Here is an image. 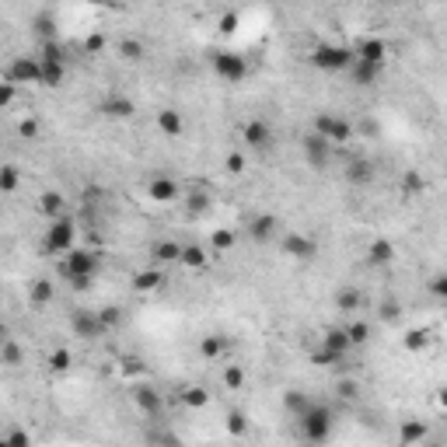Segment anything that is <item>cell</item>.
Returning a JSON list of instances; mask_svg holds the SVG:
<instances>
[{
  "label": "cell",
  "mask_w": 447,
  "mask_h": 447,
  "mask_svg": "<svg viewBox=\"0 0 447 447\" xmlns=\"http://www.w3.org/2000/svg\"><path fill=\"white\" fill-rule=\"evenodd\" d=\"M98 266H101L98 252H91V248H74L70 255H63V262H60V276L70 279V287H74V290H84V287L91 284V276L98 272Z\"/></svg>",
  "instance_id": "6da1fadb"
},
{
  "label": "cell",
  "mask_w": 447,
  "mask_h": 447,
  "mask_svg": "<svg viewBox=\"0 0 447 447\" xmlns=\"http://www.w3.org/2000/svg\"><path fill=\"white\" fill-rule=\"evenodd\" d=\"M301 433H304V440L308 444H325L328 440V433H332V409L328 406H311L304 416H301Z\"/></svg>",
  "instance_id": "7a4b0ae2"
},
{
  "label": "cell",
  "mask_w": 447,
  "mask_h": 447,
  "mask_svg": "<svg viewBox=\"0 0 447 447\" xmlns=\"http://www.w3.org/2000/svg\"><path fill=\"white\" fill-rule=\"evenodd\" d=\"M74 241H77V228H74L70 217H60V220L49 223V231H46V252H52V255H70V252H74Z\"/></svg>",
  "instance_id": "3957f363"
},
{
  "label": "cell",
  "mask_w": 447,
  "mask_h": 447,
  "mask_svg": "<svg viewBox=\"0 0 447 447\" xmlns=\"http://www.w3.org/2000/svg\"><path fill=\"white\" fill-rule=\"evenodd\" d=\"M311 63L318 67V70H346V67H353L357 63V52L350 49V46H318L315 52H311Z\"/></svg>",
  "instance_id": "277c9868"
},
{
  "label": "cell",
  "mask_w": 447,
  "mask_h": 447,
  "mask_svg": "<svg viewBox=\"0 0 447 447\" xmlns=\"http://www.w3.org/2000/svg\"><path fill=\"white\" fill-rule=\"evenodd\" d=\"M315 133L325 137L332 147H335V143H350V140H353V126H350L343 116H328V112H321V116L315 119Z\"/></svg>",
  "instance_id": "5b68a950"
},
{
  "label": "cell",
  "mask_w": 447,
  "mask_h": 447,
  "mask_svg": "<svg viewBox=\"0 0 447 447\" xmlns=\"http://www.w3.org/2000/svg\"><path fill=\"white\" fill-rule=\"evenodd\" d=\"M4 81H11V84H42V60L39 56H18V60L8 67Z\"/></svg>",
  "instance_id": "8992f818"
},
{
  "label": "cell",
  "mask_w": 447,
  "mask_h": 447,
  "mask_svg": "<svg viewBox=\"0 0 447 447\" xmlns=\"http://www.w3.org/2000/svg\"><path fill=\"white\" fill-rule=\"evenodd\" d=\"M213 70L228 81V84H238V81H245L248 77V63L241 60L238 52H217L213 56Z\"/></svg>",
  "instance_id": "52a82bcc"
},
{
  "label": "cell",
  "mask_w": 447,
  "mask_h": 447,
  "mask_svg": "<svg viewBox=\"0 0 447 447\" xmlns=\"http://www.w3.org/2000/svg\"><path fill=\"white\" fill-rule=\"evenodd\" d=\"M301 150H304V157H308V164L315 168V172H321V168L328 164V157H332V143L325 137H318V133H308L301 140Z\"/></svg>",
  "instance_id": "ba28073f"
},
{
  "label": "cell",
  "mask_w": 447,
  "mask_h": 447,
  "mask_svg": "<svg viewBox=\"0 0 447 447\" xmlns=\"http://www.w3.org/2000/svg\"><path fill=\"white\" fill-rule=\"evenodd\" d=\"M133 406L143 413V416H157L161 413V391L154 384H137L133 388Z\"/></svg>",
  "instance_id": "9c48e42d"
},
{
  "label": "cell",
  "mask_w": 447,
  "mask_h": 447,
  "mask_svg": "<svg viewBox=\"0 0 447 447\" xmlns=\"http://www.w3.org/2000/svg\"><path fill=\"white\" fill-rule=\"evenodd\" d=\"M357 60H364V63H370V67H384V60H388V42L384 39H364L360 42V49H357Z\"/></svg>",
  "instance_id": "30bf717a"
},
{
  "label": "cell",
  "mask_w": 447,
  "mask_h": 447,
  "mask_svg": "<svg viewBox=\"0 0 447 447\" xmlns=\"http://www.w3.org/2000/svg\"><path fill=\"white\" fill-rule=\"evenodd\" d=\"M74 332L81 335V339H98V335H105V325H101L98 315L77 311V315H74Z\"/></svg>",
  "instance_id": "8fae6325"
},
{
  "label": "cell",
  "mask_w": 447,
  "mask_h": 447,
  "mask_svg": "<svg viewBox=\"0 0 447 447\" xmlns=\"http://www.w3.org/2000/svg\"><path fill=\"white\" fill-rule=\"evenodd\" d=\"M426 437H430V430H426L423 419H402V426H399V444L402 447H419Z\"/></svg>",
  "instance_id": "7c38bea8"
},
{
  "label": "cell",
  "mask_w": 447,
  "mask_h": 447,
  "mask_svg": "<svg viewBox=\"0 0 447 447\" xmlns=\"http://www.w3.org/2000/svg\"><path fill=\"white\" fill-rule=\"evenodd\" d=\"M279 252H287L290 259H311V255H315V241L304 238V235H284V241H279Z\"/></svg>",
  "instance_id": "4fadbf2b"
},
{
  "label": "cell",
  "mask_w": 447,
  "mask_h": 447,
  "mask_svg": "<svg viewBox=\"0 0 447 447\" xmlns=\"http://www.w3.org/2000/svg\"><path fill=\"white\" fill-rule=\"evenodd\" d=\"M147 196H150L154 203H175V199L182 196V189H179L175 179H154L150 189H147Z\"/></svg>",
  "instance_id": "5bb4252c"
},
{
  "label": "cell",
  "mask_w": 447,
  "mask_h": 447,
  "mask_svg": "<svg viewBox=\"0 0 447 447\" xmlns=\"http://www.w3.org/2000/svg\"><path fill=\"white\" fill-rule=\"evenodd\" d=\"M321 346H325L332 357H339V360H343V357H346V350H350L353 343H350L346 328H328V332L321 335Z\"/></svg>",
  "instance_id": "9a60e30c"
},
{
  "label": "cell",
  "mask_w": 447,
  "mask_h": 447,
  "mask_svg": "<svg viewBox=\"0 0 447 447\" xmlns=\"http://www.w3.org/2000/svg\"><path fill=\"white\" fill-rule=\"evenodd\" d=\"M241 137H245V143H248V147H255V150H262V147H269V143H272V133H269V126H266L262 119H252V123L245 126V133H241Z\"/></svg>",
  "instance_id": "2e32d148"
},
{
  "label": "cell",
  "mask_w": 447,
  "mask_h": 447,
  "mask_svg": "<svg viewBox=\"0 0 447 447\" xmlns=\"http://www.w3.org/2000/svg\"><path fill=\"white\" fill-rule=\"evenodd\" d=\"M56 297V284L52 279H46V276H39V279H32V287H28V301L35 304V308H42V304H49Z\"/></svg>",
  "instance_id": "e0dca14e"
},
{
  "label": "cell",
  "mask_w": 447,
  "mask_h": 447,
  "mask_svg": "<svg viewBox=\"0 0 447 447\" xmlns=\"http://www.w3.org/2000/svg\"><path fill=\"white\" fill-rule=\"evenodd\" d=\"M391 259H395V245H391L388 238L370 241V248H367V262L370 266H391Z\"/></svg>",
  "instance_id": "ac0fdd59"
},
{
  "label": "cell",
  "mask_w": 447,
  "mask_h": 447,
  "mask_svg": "<svg viewBox=\"0 0 447 447\" xmlns=\"http://www.w3.org/2000/svg\"><path fill=\"white\" fill-rule=\"evenodd\" d=\"M157 126H161V133H168V137H182V130H186L182 112H175V108H161V112H157Z\"/></svg>",
  "instance_id": "d6986e66"
},
{
  "label": "cell",
  "mask_w": 447,
  "mask_h": 447,
  "mask_svg": "<svg viewBox=\"0 0 447 447\" xmlns=\"http://www.w3.org/2000/svg\"><path fill=\"white\" fill-rule=\"evenodd\" d=\"M276 235H279V220H276V217L262 213V217L252 220V238H255V241H269V238H276Z\"/></svg>",
  "instance_id": "ffe728a7"
},
{
  "label": "cell",
  "mask_w": 447,
  "mask_h": 447,
  "mask_svg": "<svg viewBox=\"0 0 447 447\" xmlns=\"http://www.w3.org/2000/svg\"><path fill=\"white\" fill-rule=\"evenodd\" d=\"M346 179H350L353 186H367V182L374 179V164H370V161H364V157L350 161V168H346Z\"/></svg>",
  "instance_id": "44dd1931"
},
{
  "label": "cell",
  "mask_w": 447,
  "mask_h": 447,
  "mask_svg": "<svg viewBox=\"0 0 447 447\" xmlns=\"http://www.w3.org/2000/svg\"><path fill=\"white\" fill-rule=\"evenodd\" d=\"M39 210H42L49 220H60V217H63V196L56 192V189L42 192V196H39Z\"/></svg>",
  "instance_id": "7402d4cb"
},
{
  "label": "cell",
  "mask_w": 447,
  "mask_h": 447,
  "mask_svg": "<svg viewBox=\"0 0 447 447\" xmlns=\"http://www.w3.org/2000/svg\"><path fill=\"white\" fill-rule=\"evenodd\" d=\"M311 406H315V402L304 395V391H287V395H284V409H287L290 416H297V419H301Z\"/></svg>",
  "instance_id": "603a6c76"
},
{
  "label": "cell",
  "mask_w": 447,
  "mask_h": 447,
  "mask_svg": "<svg viewBox=\"0 0 447 447\" xmlns=\"http://www.w3.org/2000/svg\"><path fill=\"white\" fill-rule=\"evenodd\" d=\"M105 112H108V116H116V119H130L133 112H137V105H133L130 98H123V95H112V98L105 101Z\"/></svg>",
  "instance_id": "cb8c5ba5"
},
{
  "label": "cell",
  "mask_w": 447,
  "mask_h": 447,
  "mask_svg": "<svg viewBox=\"0 0 447 447\" xmlns=\"http://www.w3.org/2000/svg\"><path fill=\"white\" fill-rule=\"evenodd\" d=\"M182 248H186V245H179V241H172V238L157 241V245H154V259H157V262H182Z\"/></svg>",
  "instance_id": "d4e9b609"
},
{
  "label": "cell",
  "mask_w": 447,
  "mask_h": 447,
  "mask_svg": "<svg viewBox=\"0 0 447 447\" xmlns=\"http://www.w3.org/2000/svg\"><path fill=\"white\" fill-rule=\"evenodd\" d=\"M161 279H164L161 269H140V272L133 276V287L147 294V290H157V287H161Z\"/></svg>",
  "instance_id": "484cf974"
},
{
  "label": "cell",
  "mask_w": 447,
  "mask_h": 447,
  "mask_svg": "<svg viewBox=\"0 0 447 447\" xmlns=\"http://www.w3.org/2000/svg\"><path fill=\"white\" fill-rule=\"evenodd\" d=\"M223 350H228V339H223V335H203L199 353H203L206 360H217V357H223Z\"/></svg>",
  "instance_id": "4316f807"
},
{
  "label": "cell",
  "mask_w": 447,
  "mask_h": 447,
  "mask_svg": "<svg viewBox=\"0 0 447 447\" xmlns=\"http://www.w3.org/2000/svg\"><path fill=\"white\" fill-rule=\"evenodd\" d=\"M63 63H46L42 60V88H60L63 84Z\"/></svg>",
  "instance_id": "83f0119b"
},
{
  "label": "cell",
  "mask_w": 447,
  "mask_h": 447,
  "mask_svg": "<svg viewBox=\"0 0 447 447\" xmlns=\"http://www.w3.org/2000/svg\"><path fill=\"white\" fill-rule=\"evenodd\" d=\"M143 52H147V49H143V42H140V39H123V42H119V56H123L126 63L143 60Z\"/></svg>",
  "instance_id": "f1b7e54d"
},
{
  "label": "cell",
  "mask_w": 447,
  "mask_h": 447,
  "mask_svg": "<svg viewBox=\"0 0 447 447\" xmlns=\"http://www.w3.org/2000/svg\"><path fill=\"white\" fill-rule=\"evenodd\" d=\"M335 308L339 311H357V308H364V294L360 290H339L335 294Z\"/></svg>",
  "instance_id": "f546056e"
},
{
  "label": "cell",
  "mask_w": 447,
  "mask_h": 447,
  "mask_svg": "<svg viewBox=\"0 0 447 447\" xmlns=\"http://www.w3.org/2000/svg\"><path fill=\"white\" fill-rule=\"evenodd\" d=\"M182 402H186L189 409H203V406L210 402V391H206V388H199V384H192V388H186V391H182Z\"/></svg>",
  "instance_id": "4dcf8cb0"
},
{
  "label": "cell",
  "mask_w": 447,
  "mask_h": 447,
  "mask_svg": "<svg viewBox=\"0 0 447 447\" xmlns=\"http://www.w3.org/2000/svg\"><path fill=\"white\" fill-rule=\"evenodd\" d=\"M0 364L4 367H21V346L14 339H4V346H0Z\"/></svg>",
  "instance_id": "1f68e13d"
},
{
  "label": "cell",
  "mask_w": 447,
  "mask_h": 447,
  "mask_svg": "<svg viewBox=\"0 0 447 447\" xmlns=\"http://www.w3.org/2000/svg\"><path fill=\"white\" fill-rule=\"evenodd\" d=\"M182 266H186V269H203V266H206V252H203L199 245H186V248H182Z\"/></svg>",
  "instance_id": "d6a6232c"
},
{
  "label": "cell",
  "mask_w": 447,
  "mask_h": 447,
  "mask_svg": "<svg viewBox=\"0 0 447 447\" xmlns=\"http://www.w3.org/2000/svg\"><path fill=\"white\" fill-rule=\"evenodd\" d=\"M220 381H223V388H241V384H245V370H241L238 364H223Z\"/></svg>",
  "instance_id": "836d02e7"
},
{
  "label": "cell",
  "mask_w": 447,
  "mask_h": 447,
  "mask_svg": "<svg viewBox=\"0 0 447 447\" xmlns=\"http://www.w3.org/2000/svg\"><path fill=\"white\" fill-rule=\"evenodd\" d=\"M223 426H228V433L231 437H245L248 433V419H245V413H228V419H223Z\"/></svg>",
  "instance_id": "e575fe53"
},
{
  "label": "cell",
  "mask_w": 447,
  "mask_h": 447,
  "mask_svg": "<svg viewBox=\"0 0 447 447\" xmlns=\"http://www.w3.org/2000/svg\"><path fill=\"white\" fill-rule=\"evenodd\" d=\"M377 67H370V63H364V60H357L353 63V77H357V84H374L377 81Z\"/></svg>",
  "instance_id": "d590c367"
},
{
  "label": "cell",
  "mask_w": 447,
  "mask_h": 447,
  "mask_svg": "<svg viewBox=\"0 0 447 447\" xmlns=\"http://www.w3.org/2000/svg\"><path fill=\"white\" fill-rule=\"evenodd\" d=\"M14 189H18V168L4 164L0 168V192H14Z\"/></svg>",
  "instance_id": "8d00e7d4"
},
{
  "label": "cell",
  "mask_w": 447,
  "mask_h": 447,
  "mask_svg": "<svg viewBox=\"0 0 447 447\" xmlns=\"http://www.w3.org/2000/svg\"><path fill=\"white\" fill-rule=\"evenodd\" d=\"M346 335H350L353 346H364V343L370 339V325H367V321H353V325L346 328Z\"/></svg>",
  "instance_id": "74e56055"
},
{
  "label": "cell",
  "mask_w": 447,
  "mask_h": 447,
  "mask_svg": "<svg viewBox=\"0 0 447 447\" xmlns=\"http://www.w3.org/2000/svg\"><path fill=\"white\" fill-rule=\"evenodd\" d=\"M423 189H426L423 175H419V172H406V179H402V192H406V196H419Z\"/></svg>",
  "instance_id": "f35d334b"
},
{
  "label": "cell",
  "mask_w": 447,
  "mask_h": 447,
  "mask_svg": "<svg viewBox=\"0 0 447 447\" xmlns=\"http://www.w3.org/2000/svg\"><path fill=\"white\" fill-rule=\"evenodd\" d=\"M426 343H430V335H426L423 328H413V332H406V350L419 353V350H426Z\"/></svg>",
  "instance_id": "ab89813d"
},
{
  "label": "cell",
  "mask_w": 447,
  "mask_h": 447,
  "mask_svg": "<svg viewBox=\"0 0 447 447\" xmlns=\"http://www.w3.org/2000/svg\"><path fill=\"white\" fill-rule=\"evenodd\" d=\"M210 245H213V252H228V248H235V231H213Z\"/></svg>",
  "instance_id": "60d3db41"
},
{
  "label": "cell",
  "mask_w": 447,
  "mask_h": 447,
  "mask_svg": "<svg viewBox=\"0 0 447 447\" xmlns=\"http://www.w3.org/2000/svg\"><path fill=\"white\" fill-rule=\"evenodd\" d=\"M74 364V357L67 353V350H56V353H49V370H67Z\"/></svg>",
  "instance_id": "b9f144b4"
},
{
  "label": "cell",
  "mask_w": 447,
  "mask_h": 447,
  "mask_svg": "<svg viewBox=\"0 0 447 447\" xmlns=\"http://www.w3.org/2000/svg\"><path fill=\"white\" fill-rule=\"evenodd\" d=\"M311 364H315V367H335V364H343V360H339V357H332V353L321 346V350L311 353Z\"/></svg>",
  "instance_id": "7bdbcfd3"
},
{
  "label": "cell",
  "mask_w": 447,
  "mask_h": 447,
  "mask_svg": "<svg viewBox=\"0 0 447 447\" xmlns=\"http://www.w3.org/2000/svg\"><path fill=\"white\" fill-rule=\"evenodd\" d=\"M0 447H32V440H28V433L25 430H11L8 437H4V444Z\"/></svg>",
  "instance_id": "ee69618b"
},
{
  "label": "cell",
  "mask_w": 447,
  "mask_h": 447,
  "mask_svg": "<svg viewBox=\"0 0 447 447\" xmlns=\"http://www.w3.org/2000/svg\"><path fill=\"white\" fill-rule=\"evenodd\" d=\"M14 95H18V84H11V81L0 84V108H11V105H14Z\"/></svg>",
  "instance_id": "f6af8a7d"
},
{
  "label": "cell",
  "mask_w": 447,
  "mask_h": 447,
  "mask_svg": "<svg viewBox=\"0 0 447 447\" xmlns=\"http://www.w3.org/2000/svg\"><path fill=\"white\" fill-rule=\"evenodd\" d=\"M223 168H228V175H241L245 172V154H228Z\"/></svg>",
  "instance_id": "bcb514c9"
},
{
  "label": "cell",
  "mask_w": 447,
  "mask_h": 447,
  "mask_svg": "<svg viewBox=\"0 0 447 447\" xmlns=\"http://www.w3.org/2000/svg\"><path fill=\"white\" fill-rule=\"evenodd\" d=\"M335 391H339V399H346V402H353L360 388H357V381H350V377H346V381H339V384H335Z\"/></svg>",
  "instance_id": "7dc6e473"
},
{
  "label": "cell",
  "mask_w": 447,
  "mask_h": 447,
  "mask_svg": "<svg viewBox=\"0 0 447 447\" xmlns=\"http://www.w3.org/2000/svg\"><path fill=\"white\" fill-rule=\"evenodd\" d=\"M186 206H189V213H206V206H210V199H206L203 192H192V196L186 199Z\"/></svg>",
  "instance_id": "c3c4849f"
},
{
  "label": "cell",
  "mask_w": 447,
  "mask_h": 447,
  "mask_svg": "<svg viewBox=\"0 0 447 447\" xmlns=\"http://www.w3.org/2000/svg\"><path fill=\"white\" fill-rule=\"evenodd\" d=\"M98 318H101L105 328H116L119 325V308H105V311H98Z\"/></svg>",
  "instance_id": "681fc988"
},
{
  "label": "cell",
  "mask_w": 447,
  "mask_h": 447,
  "mask_svg": "<svg viewBox=\"0 0 447 447\" xmlns=\"http://www.w3.org/2000/svg\"><path fill=\"white\" fill-rule=\"evenodd\" d=\"M18 130H21V137H25V140H35V137H39V123H35V119H21V126H18Z\"/></svg>",
  "instance_id": "f907efd6"
},
{
  "label": "cell",
  "mask_w": 447,
  "mask_h": 447,
  "mask_svg": "<svg viewBox=\"0 0 447 447\" xmlns=\"http://www.w3.org/2000/svg\"><path fill=\"white\" fill-rule=\"evenodd\" d=\"M101 46H105V39H101V35H91V39L84 42V52H101Z\"/></svg>",
  "instance_id": "816d5d0a"
},
{
  "label": "cell",
  "mask_w": 447,
  "mask_h": 447,
  "mask_svg": "<svg viewBox=\"0 0 447 447\" xmlns=\"http://www.w3.org/2000/svg\"><path fill=\"white\" fill-rule=\"evenodd\" d=\"M433 294H437V297H447V272L433 279Z\"/></svg>",
  "instance_id": "f5cc1de1"
},
{
  "label": "cell",
  "mask_w": 447,
  "mask_h": 447,
  "mask_svg": "<svg viewBox=\"0 0 447 447\" xmlns=\"http://www.w3.org/2000/svg\"><path fill=\"white\" fill-rule=\"evenodd\" d=\"M220 28H223V32H235V28H238V14H223V18H220Z\"/></svg>",
  "instance_id": "db71d44e"
},
{
  "label": "cell",
  "mask_w": 447,
  "mask_h": 447,
  "mask_svg": "<svg viewBox=\"0 0 447 447\" xmlns=\"http://www.w3.org/2000/svg\"><path fill=\"white\" fill-rule=\"evenodd\" d=\"M381 315H384V318H399V304H395V301H384Z\"/></svg>",
  "instance_id": "11a10c76"
},
{
  "label": "cell",
  "mask_w": 447,
  "mask_h": 447,
  "mask_svg": "<svg viewBox=\"0 0 447 447\" xmlns=\"http://www.w3.org/2000/svg\"><path fill=\"white\" fill-rule=\"evenodd\" d=\"M437 406H440V409H447V388H444L440 395H437Z\"/></svg>",
  "instance_id": "9f6ffc18"
},
{
  "label": "cell",
  "mask_w": 447,
  "mask_h": 447,
  "mask_svg": "<svg viewBox=\"0 0 447 447\" xmlns=\"http://www.w3.org/2000/svg\"><path fill=\"white\" fill-rule=\"evenodd\" d=\"M426 447H440V444H426Z\"/></svg>",
  "instance_id": "6f0895ef"
},
{
  "label": "cell",
  "mask_w": 447,
  "mask_h": 447,
  "mask_svg": "<svg viewBox=\"0 0 447 447\" xmlns=\"http://www.w3.org/2000/svg\"><path fill=\"white\" fill-rule=\"evenodd\" d=\"M308 447H315V444H308Z\"/></svg>",
  "instance_id": "680465c9"
}]
</instances>
